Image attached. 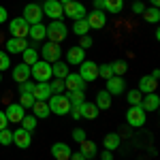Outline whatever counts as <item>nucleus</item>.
<instances>
[{"instance_id":"obj_40","label":"nucleus","mask_w":160,"mask_h":160,"mask_svg":"<svg viewBox=\"0 0 160 160\" xmlns=\"http://www.w3.org/2000/svg\"><path fill=\"white\" fill-rule=\"evenodd\" d=\"M34 96H32V94H19V105H22V107H24V109H30V107H32V105H34Z\"/></svg>"},{"instance_id":"obj_6","label":"nucleus","mask_w":160,"mask_h":160,"mask_svg":"<svg viewBox=\"0 0 160 160\" xmlns=\"http://www.w3.org/2000/svg\"><path fill=\"white\" fill-rule=\"evenodd\" d=\"M64 15H66V17H71L73 22L83 19V17L88 15L86 4H83V2H77V0H71V2H66V4H64Z\"/></svg>"},{"instance_id":"obj_20","label":"nucleus","mask_w":160,"mask_h":160,"mask_svg":"<svg viewBox=\"0 0 160 160\" xmlns=\"http://www.w3.org/2000/svg\"><path fill=\"white\" fill-rule=\"evenodd\" d=\"M86 60V49H81L79 45L77 47H71V49L66 51V64L71 66V64H81V62Z\"/></svg>"},{"instance_id":"obj_22","label":"nucleus","mask_w":160,"mask_h":160,"mask_svg":"<svg viewBox=\"0 0 160 160\" xmlns=\"http://www.w3.org/2000/svg\"><path fill=\"white\" fill-rule=\"evenodd\" d=\"M156 88H158V81L156 79H152L149 75H145V77H141L139 79V92L141 94H152V92H156Z\"/></svg>"},{"instance_id":"obj_15","label":"nucleus","mask_w":160,"mask_h":160,"mask_svg":"<svg viewBox=\"0 0 160 160\" xmlns=\"http://www.w3.org/2000/svg\"><path fill=\"white\" fill-rule=\"evenodd\" d=\"M51 86H49V81H37L34 83V90H32V96L37 100H49L51 98Z\"/></svg>"},{"instance_id":"obj_49","label":"nucleus","mask_w":160,"mask_h":160,"mask_svg":"<svg viewBox=\"0 0 160 160\" xmlns=\"http://www.w3.org/2000/svg\"><path fill=\"white\" fill-rule=\"evenodd\" d=\"M100 160H113V152H109V149H102V154H100Z\"/></svg>"},{"instance_id":"obj_3","label":"nucleus","mask_w":160,"mask_h":160,"mask_svg":"<svg viewBox=\"0 0 160 160\" xmlns=\"http://www.w3.org/2000/svg\"><path fill=\"white\" fill-rule=\"evenodd\" d=\"M30 77H34L37 81H51V64L45 60H38L30 66Z\"/></svg>"},{"instance_id":"obj_34","label":"nucleus","mask_w":160,"mask_h":160,"mask_svg":"<svg viewBox=\"0 0 160 160\" xmlns=\"http://www.w3.org/2000/svg\"><path fill=\"white\" fill-rule=\"evenodd\" d=\"M66 98L71 102V107H79L83 98H86V92H81V90H75V92H66Z\"/></svg>"},{"instance_id":"obj_36","label":"nucleus","mask_w":160,"mask_h":160,"mask_svg":"<svg viewBox=\"0 0 160 160\" xmlns=\"http://www.w3.org/2000/svg\"><path fill=\"white\" fill-rule=\"evenodd\" d=\"M22 128L24 130H28V132H32L34 128H37V124H38V120L34 118V115H24V120H22Z\"/></svg>"},{"instance_id":"obj_26","label":"nucleus","mask_w":160,"mask_h":160,"mask_svg":"<svg viewBox=\"0 0 160 160\" xmlns=\"http://www.w3.org/2000/svg\"><path fill=\"white\" fill-rule=\"evenodd\" d=\"M68 73H71V71H68V64H66V62L58 60V62H53V64H51V75H53L56 79H64Z\"/></svg>"},{"instance_id":"obj_16","label":"nucleus","mask_w":160,"mask_h":160,"mask_svg":"<svg viewBox=\"0 0 160 160\" xmlns=\"http://www.w3.org/2000/svg\"><path fill=\"white\" fill-rule=\"evenodd\" d=\"M26 47H28V41H26V38H15V37H11L7 43H4V49H7V53H11V56L22 53Z\"/></svg>"},{"instance_id":"obj_50","label":"nucleus","mask_w":160,"mask_h":160,"mask_svg":"<svg viewBox=\"0 0 160 160\" xmlns=\"http://www.w3.org/2000/svg\"><path fill=\"white\" fill-rule=\"evenodd\" d=\"M68 160H88L86 156H83V154H81V152H73V154H71V158Z\"/></svg>"},{"instance_id":"obj_47","label":"nucleus","mask_w":160,"mask_h":160,"mask_svg":"<svg viewBox=\"0 0 160 160\" xmlns=\"http://www.w3.org/2000/svg\"><path fill=\"white\" fill-rule=\"evenodd\" d=\"M145 11V4H143V2H135V4H132V13H143Z\"/></svg>"},{"instance_id":"obj_42","label":"nucleus","mask_w":160,"mask_h":160,"mask_svg":"<svg viewBox=\"0 0 160 160\" xmlns=\"http://www.w3.org/2000/svg\"><path fill=\"white\" fill-rule=\"evenodd\" d=\"M7 68H11V58H9V53H7V51L0 49V73H2V71H7Z\"/></svg>"},{"instance_id":"obj_53","label":"nucleus","mask_w":160,"mask_h":160,"mask_svg":"<svg viewBox=\"0 0 160 160\" xmlns=\"http://www.w3.org/2000/svg\"><path fill=\"white\" fill-rule=\"evenodd\" d=\"M0 81H2V73H0Z\"/></svg>"},{"instance_id":"obj_48","label":"nucleus","mask_w":160,"mask_h":160,"mask_svg":"<svg viewBox=\"0 0 160 160\" xmlns=\"http://www.w3.org/2000/svg\"><path fill=\"white\" fill-rule=\"evenodd\" d=\"M7 19H9V13H7V9L0 4V24H4Z\"/></svg>"},{"instance_id":"obj_27","label":"nucleus","mask_w":160,"mask_h":160,"mask_svg":"<svg viewBox=\"0 0 160 160\" xmlns=\"http://www.w3.org/2000/svg\"><path fill=\"white\" fill-rule=\"evenodd\" d=\"M111 98H113V96H111L107 90H100L98 94H96V102H94V105H96L98 109H109L111 107Z\"/></svg>"},{"instance_id":"obj_54","label":"nucleus","mask_w":160,"mask_h":160,"mask_svg":"<svg viewBox=\"0 0 160 160\" xmlns=\"http://www.w3.org/2000/svg\"><path fill=\"white\" fill-rule=\"evenodd\" d=\"M135 2H141V0H135Z\"/></svg>"},{"instance_id":"obj_41","label":"nucleus","mask_w":160,"mask_h":160,"mask_svg":"<svg viewBox=\"0 0 160 160\" xmlns=\"http://www.w3.org/2000/svg\"><path fill=\"white\" fill-rule=\"evenodd\" d=\"M49 86H51V92H53V94H64V90H66V86H64V79L49 81Z\"/></svg>"},{"instance_id":"obj_33","label":"nucleus","mask_w":160,"mask_h":160,"mask_svg":"<svg viewBox=\"0 0 160 160\" xmlns=\"http://www.w3.org/2000/svg\"><path fill=\"white\" fill-rule=\"evenodd\" d=\"M71 30H73V34H77V37H86L88 32H90V26H88L86 17H83V19H77Z\"/></svg>"},{"instance_id":"obj_13","label":"nucleus","mask_w":160,"mask_h":160,"mask_svg":"<svg viewBox=\"0 0 160 160\" xmlns=\"http://www.w3.org/2000/svg\"><path fill=\"white\" fill-rule=\"evenodd\" d=\"M64 86H66V92H75V90H81L86 92V81L79 77V73H68L64 77Z\"/></svg>"},{"instance_id":"obj_18","label":"nucleus","mask_w":160,"mask_h":160,"mask_svg":"<svg viewBox=\"0 0 160 160\" xmlns=\"http://www.w3.org/2000/svg\"><path fill=\"white\" fill-rule=\"evenodd\" d=\"M141 107H143L145 113L156 111L160 107V96L156 94V92H152V94H143V98H141Z\"/></svg>"},{"instance_id":"obj_38","label":"nucleus","mask_w":160,"mask_h":160,"mask_svg":"<svg viewBox=\"0 0 160 160\" xmlns=\"http://www.w3.org/2000/svg\"><path fill=\"white\" fill-rule=\"evenodd\" d=\"M11 143H13V130L2 128L0 130V145H11Z\"/></svg>"},{"instance_id":"obj_5","label":"nucleus","mask_w":160,"mask_h":160,"mask_svg":"<svg viewBox=\"0 0 160 160\" xmlns=\"http://www.w3.org/2000/svg\"><path fill=\"white\" fill-rule=\"evenodd\" d=\"M22 17L32 26V24H43V17H45V15H43L41 4H37V2H28V4L24 7V15H22Z\"/></svg>"},{"instance_id":"obj_28","label":"nucleus","mask_w":160,"mask_h":160,"mask_svg":"<svg viewBox=\"0 0 160 160\" xmlns=\"http://www.w3.org/2000/svg\"><path fill=\"white\" fill-rule=\"evenodd\" d=\"M22 58H24V64H28V66H32L34 62H38V51L37 47H26L24 51H22Z\"/></svg>"},{"instance_id":"obj_25","label":"nucleus","mask_w":160,"mask_h":160,"mask_svg":"<svg viewBox=\"0 0 160 160\" xmlns=\"http://www.w3.org/2000/svg\"><path fill=\"white\" fill-rule=\"evenodd\" d=\"M28 37L32 38L34 43H41L43 38L47 37V28H45L43 24H32V26H30V30H28Z\"/></svg>"},{"instance_id":"obj_2","label":"nucleus","mask_w":160,"mask_h":160,"mask_svg":"<svg viewBox=\"0 0 160 160\" xmlns=\"http://www.w3.org/2000/svg\"><path fill=\"white\" fill-rule=\"evenodd\" d=\"M47 105H49V111L56 113V115H66L71 111V102L66 98V94H51Z\"/></svg>"},{"instance_id":"obj_32","label":"nucleus","mask_w":160,"mask_h":160,"mask_svg":"<svg viewBox=\"0 0 160 160\" xmlns=\"http://www.w3.org/2000/svg\"><path fill=\"white\" fill-rule=\"evenodd\" d=\"M79 152L86 156V158H94L96 156V143H92V141H81L79 143Z\"/></svg>"},{"instance_id":"obj_11","label":"nucleus","mask_w":160,"mask_h":160,"mask_svg":"<svg viewBox=\"0 0 160 160\" xmlns=\"http://www.w3.org/2000/svg\"><path fill=\"white\" fill-rule=\"evenodd\" d=\"M4 115H7V120H9L11 124H19L22 120H24V115H26V109L19 105V102H9L7 109H4Z\"/></svg>"},{"instance_id":"obj_9","label":"nucleus","mask_w":160,"mask_h":160,"mask_svg":"<svg viewBox=\"0 0 160 160\" xmlns=\"http://www.w3.org/2000/svg\"><path fill=\"white\" fill-rule=\"evenodd\" d=\"M41 9H43V15L51 17V22H58V19L64 17V7H62L58 0H45V4Z\"/></svg>"},{"instance_id":"obj_51","label":"nucleus","mask_w":160,"mask_h":160,"mask_svg":"<svg viewBox=\"0 0 160 160\" xmlns=\"http://www.w3.org/2000/svg\"><path fill=\"white\" fill-rule=\"evenodd\" d=\"M149 2H152V7H158L160 4V0H149Z\"/></svg>"},{"instance_id":"obj_37","label":"nucleus","mask_w":160,"mask_h":160,"mask_svg":"<svg viewBox=\"0 0 160 160\" xmlns=\"http://www.w3.org/2000/svg\"><path fill=\"white\" fill-rule=\"evenodd\" d=\"M141 98H143V94H141L139 90H130V92L126 94V100H128V105H141Z\"/></svg>"},{"instance_id":"obj_35","label":"nucleus","mask_w":160,"mask_h":160,"mask_svg":"<svg viewBox=\"0 0 160 160\" xmlns=\"http://www.w3.org/2000/svg\"><path fill=\"white\" fill-rule=\"evenodd\" d=\"M111 68H113V75H115V77H122V75L128 71V64L124 60H113L111 62Z\"/></svg>"},{"instance_id":"obj_4","label":"nucleus","mask_w":160,"mask_h":160,"mask_svg":"<svg viewBox=\"0 0 160 160\" xmlns=\"http://www.w3.org/2000/svg\"><path fill=\"white\" fill-rule=\"evenodd\" d=\"M66 37H68V28L64 26V22H62V19L51 22V24L47 26V38H49L51 43H62Z\"/></svg>"},{"instance_id":"obj_44","label":"nucleus","mask_w":160,"mask_h":160,"mask_svg":"<svg viewBox=\"0 0 160 160\" xmlns=\"http://www.w3.org/2000/svg\"><path fill=\"white\" fill-rule=\"evenodd\" d=\"M71 135H73V141H77V143H81V141H86V139H88V135H86L83 128H75Z\"/></svg>"},{"instance_id":"obj_29","label":"nucleus","mask_w":160,"mask_h":160,"mask_svg":"<svg viewBox=\"0 0 160 160\" xmlns=\"http://www.w3.org/2000/svg\"><path fill=\"white\" fill-rule=\"evenodd\" d=\"M141 15H143V19H145L148 24H158L160 22V9L158 7H149V9H145Z\"/></svg>"},{"instance_id":"obj_17","label":"nucleus","mask_w":160,"mask_h":160,"mask_svg":"<svg viewBox=\"0 0 160 160\" xmlns=\"http://www.w3.org/2000/svg\"><path fill=\"white\" fill-rule=\"evenodd\" d=\"M107 92H109L111 96H118V94H124V90H126V83H124L122 77H111V79H107V88H105Z\"/></svg>"},{"instance_id":"obj_46","label":"nucleus","mask_w":160,"mask_h":160,"mask_svg":"<svg viewBox=\"0 0 160 160\" xmlns=\"http://www.w3.org/2000/svg\"><path fill=\"white\" fill-rule=\"evenodd\" d=\"M2 128H9V120H7L4 111H0V130H2Z\"/></svg>"},{"instance_id":"obj_24","label":"nucleus","mask_w":160,"mask_h":160,"mask_svg":"<svg viewBox=\"0 0 160 160\" xmlns=\"http://www.w3.org/2000/svg\"><path fill=\"white\" fill-rule=\"evenodd\" d=\"M28 79H30V66H28V64H17V66L13 68V81L24 83Z\"/></svg>"},{"instance_id":"obj_14","label":"nucleus","mask_w":160,"mask_h":160,"mask_svg":"<svg viewBox=\"0 0 160 160\" xmlns=\"http://www.w3.org/2000/svg\"><path fill=\"white\" fill-rule=\"evenodd\" d=\"M13 143L19 149H28L30 143H32V135L24 128H17V130H13Z\"/></svg>"},{"instance_id":"obj_12","label":"nucleus","mask_w":160,"mask_h":160,"mask_svg":"<svg viewBox=\"0 0 160 160\" xmlns=\"http://www.w3.org/2000/svg\"><path fill=\"white\" fill-rule=\"evenodd\" d=\"M86 22H88V26H90V30H100V28L107 26V13L94 9L92 13L86 15Z\"/></svg>"},{"instance_id":"obj_31","label":"nucleus","mask_w":160,"mask_h":160,"mask_svg":"<svg viewBox=\"0 0 160 160\" xmlns=\"http://www.w3.org/2000/svg\"><path fill=\"white\" fill-rule=\"evenodd\" d=\"M124 9V0H102V11L120 13Z\"/></svg>"},{"instance_id":"obj_21","label":"nucleus","mask_w":160,"mask_h":160,"mask_svg":"<svg viewBox=\"0 0 160 160\" xmlns=\"http://www.w3.org/2000/svg\"><path fill=\"white\" fill-rule=\"evenodd\" d=\"M32 109V115L37 118V120H45V118H49V105H47V100H34V105L30 107Z\"/></svg>"},{"instance_id":"obj_19","label":"nucleus","mask_w":160,"mask_h":160,"mask_svg":"<svg viewBox=\"0 0 160 160\" xmlns=\"http://www.w3.org/2000/svg\"><path fill=\"white\" fill-rule=\"evenodd\" d=\"M71 154H73V149L68 148L66 143H60V141H58V143L51 145V156H53L56 160H68Z\"/></svg>"},{"instance_id":"obj_39","label":"nucleus","mask_w":160,"mask_h":160,"mask_svg":"<svg viewBox=\"0 0 160 160\" xmlns=\"http://www.w3.org/2000/svg\"><path fill=\"white\" fill-rule=\"evenodd\" d=\"M98 77H102L105 81L113 77V68H111V62H109V64H102V66H98Z\"/></svg>"},{"instance_id":"obj_52","label":"nucleus","mask_w":160,"mask_h":160,"mask_svg":"<svg viewBox=\"0 0 160 160\" xmlns=\"http://www.w3.org/2000/svg\"><path fill=\"white\" fill-rule=\"evenodd\" d=\"M58 2H60L62 7H64V4H66V2H71V0H58Z\"/></svg>"},{"instance_id":"obj_30","label":"nucleus","mask_w":160,"mask_h":160,"mask_svg":"<svg viewBox=\"0 0 160 160\" xmlns=\"http://www.w3.org/2000/svg\"><path fill=\"white\" fill-rule=\"evenodd\" d=\"M102 145H105V149H109V152L118 149L120 148V135L118 132H109V135L102 139Z\"/></svg>"},{"instance_id":"obj_45","label":"nucleus","mask_w":160,"mask_h":160,"mask_svg":"<svg viewBox=\"0 0 160 160\" xmlns=\"http://www.w3.org/2000/svg\"><path fill=\"white\" fill-rule=\"evenodd\" d=\"M79 47H81V49L92 47V37H90V34H86V37H79Z\"/></svg>"},{"instance_id":"obj_1","label":"nucleus","mask_w":160,"mask_h":160,"mask_svg":"<svg viewBox=\"0 0 160 160\" xmlns=\"http://www.w3.org/2000/svg\"><path fill=\"white\" fill-rule=\"evenodd\" d=\"M126 122L130 124L132 128H141L148 122V113L143 111L141 105H130V109L126 111Z\"/></svg>"},{"instance_id":"obj_7","label":"nucleus","mask_w":160,"mask_h":160,"mask_svg":"<svg viewBox=\"0 0 160 160\" xmlns=\"http://www.w3.org/2000/svg\"><path fill=\"white\" fill-rule=\"evenodd\" d=\"M41 56H43V60L49 62V64L58 62V60H60V56H62L60 43H51V41H47V43L41 47Z\"/></svg>"},{"instance_id":"obj_10","label":"nucleus","mask_w":160,"mask_h":160,"mask_svg":"<svg viewBox=\"0 0 160 160\" xmlns=\"http://www.w3.org/2000/svg\"><path fill=\"white\" fill-rule=\"evenodd\" d=\"M79 77L83 79V81H94L96 77H98V66H96V62H90V60H83L79 64Z\"/></svg>"},{"instance_id":"obj_8","label":"nucleus","mask_w":160,"mask_h":160,"mask_svg":"<svg viewBox=\"0 0 160 160\" xmlns=\"http://www.w3.org/2000/svg\"><path fill=\"white\" fill-rule=\"evenodd\" d=\"M28 30H30V24L26 22L24 17H13V19H11V26H9L11 37H15V38H28Z\"/></svg>"},{"instance_id":"obj_43","label":"nucleus","mask_w":160,"mask_h":160,"mask_svg":"<svg viewBox=\"0 0 160 160\" xmlns=\"http://www.w3.org/2000/svg\"><path fill=\"white\" fill-rule=\"evenodd\" d=\"M32 90H34V81H24V83H19V94H32Z\"/></svg>"},{"instance_id":"obj_23","label":"nucleus","mask_w":160,"mask_h":160,"mask_svg":"<svg viewBox=\"0 0 160 160\" xmlns=\"http://www.w3.org/2000/svg\"><path fill=\"white\" fill-rule=\"evenodd\" d=\"M79 111H81V118H86V120H96L100 109L94 105V102H88V100H83V102L79 105Z\"/></svg>"}]
</instances>
